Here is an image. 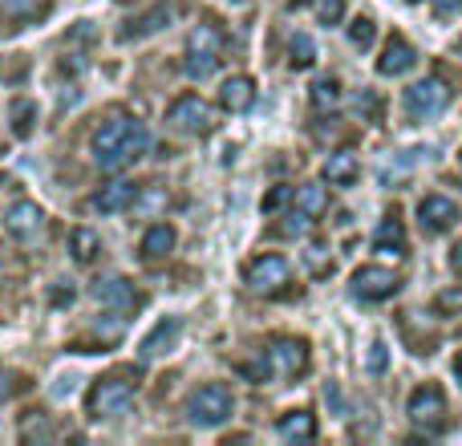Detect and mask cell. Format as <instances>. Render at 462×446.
I'll use <instances>...</instances> for the list:
<instances>
[{"mask_svg":"<svg viewBox=\"0 0 462 446\" xmlns=\"http://www.w3.org/2000/svg\"><path fill=\"white\" fill-rule=\"evenodd\" d=\"M167 122L175 130H183V135H208V130L216 126V110H211L199 94H183L179 102H171Z\"/></svg>","mask_w":462,"mask_h":446,"instance_id":"8992f818","label":"cell"},{"mask_svg":"<svg viewBox=\"0 0 462 446\" xmlns=\"http://www.w3.org/2000/svg\"><path fill=\"white\" fill-rule=\"evenodd\" d=\"M296 208L309 211L312 219L325 216V211H328V191H325L320 183H304V187H296Z\"/></svg>","mask_w":462,"mask_h":446,"instance_id":"ffe728a7","label":"cell"},{"mask_svg":"<svg viewBox=\"0 0 462 446\" xmlns=\"http://www.w3.org/2000/svg\"><path fill=\"white\" fill-rule=\"evenodd\" d=\"M361 175V163H357V154H349V151H337V154H328V163H325V179L333 187H349L353 179Z\"/></svg>","mask_w":462,"mask_h":446,"instance_id":"2e32d148","label":"cell"},{"mask_svg":"<svg viewBox=\"0 0 462 446\" xmlns=\"http://www.w3.org/2000/svg\"><path fill=\"white\" fill-rule=\"evenodd\" d=\"M191 53H219V29L216 24H199V29L191 33Z\"/></svg>","mask_w":462,"mask_h":446,"instance_id":"484cf974","label":"cell"},{"mask_svg":"<svg viewBox=\"0 0 462 446\" xmlns=\"http://www.w3.org/2000/svg\"><path fill=\"white\" fill-rule=\"evenodd\" d=\"M374 244L382 247V252H390V247H393V252L402 256V252H406V231H402L398 219H385L382 228H377V239H374Z\"/></svg>","mask_w":462,"mask_h":446,"instance_id":"7402d4cb","label":"cell"},{"mask_svg":"<svg viewBox=\"0 0 462 446\" xmlns=\"http://www.w3.org/2000/svg\"><path fill=\"white\" fill-rule=\"evenodd\" d=\"M447 106H450V89L442 78H422L406 89V110H410V118H418V122L442 114Z\"/></svg>","mask_w":462,"mask_h":446,"instance_id":"5b68a950","label":"cell"},{"mask_svg":"<svg viewBox=\"0 0 462 446\" xmlns=\"http://www.w3.org/2000/svg\"><path fill=\"white\" fill-rule=\"evenodd\" d=\"M414 65H418L414 45H410L406 37H390L382 49V61H377V73H382V78H402V73H410Z\"/></svg>","mask_w":462,"mask_h":446,"instance_id":"8fae6325","label":"cell"},{"mask_svg":"<svg viewBox=\"0 0 462 446\" xmlns=\"http://www.w3.org/2000/svg\"><path fill=\"white\" fill-rule=\"evenodd\" d=\"M288 61H292V70H309V65L317 61V45H312V37L296 33L292 45H288Z\"/></svg>","mask_w":462,"mask_h":446,"instance_id":"603a6c76","label":"cell"},{"mask_svg":"<svg viewBox=\"0 0 462 446\" xmlns=\"http://www.w3.org/2000/svg\"><path fill=\"white\" fill-rule=\"evenodd\" d=\"M418 223H422L426 236H442V231H450L458 223V203L447 200V195H426L418 203Z\"/></svg>","mask_w":462,"mask_h":446,"instance_id":"9c48e42d","label":"cell"},{"mask_svg":"<svg viewBox=\"0 0 462 446\" xmlns=\"http://www.w3.org/2000/svg\"><path fill=\"white\" fill-rule=\"evenodd\" d=\"M374 110H377V98L374 94H361L357 98V114H369V118H374Z\"/></svg>","mask_w":462,"mask_h":446,"instance_id":"f35d334b","label":"cell"},{"mask_svg":"<svg viewBox=\"0 0 462 446\" xmlns=\"http://www.w3.org/2000/svg\"><path fill=\"white\" fill-rule=\"evenodd\" d=\"M276 434L284 442H309V439H317V423H312V414H304V410H292V414H284L276 423Z\"/></svg>","mask_w":462,"mask_h":446,"instance_id":"9a60e30c","label":"cell"},{"mask_svg":"<svg viewBox=\"0 0 462 446\" xmlns=\"http://www.w3.org/2000/svg\"><path fill=\"white\" fill-rule=\"evenodd\" d=\"M69 252H73V260L78 264H89L97 252H102V239H97L89 228H73L69 231Z\"/></svg>","mask_w":462,"mask_h":446,"instance_id":"44dd1931","label":"cell"},{"mask_svg":"<svg viewBox=\"0 0 462 446\" xmlns=\"http://www.w3.org/2000/svg\"><path fill=\"white\" fill-rule=\"evenodd\" d=\"M244 280H247V288H252V293L276 296V293H284L288 280H292V264H288L284 256H272L268 252V256H260V260L247 264Z\"/></svg>","mask_w":462,"mask_h":446,"instance_id":"3957f363","label":"cell"},{"mask_svg":"<svg viewBox=\"0 0 462 446\" xmlns=\"http://www.w3.org/2000/svg\"><path fill=\"white\" fill-rule=\"evenodd\" d=\"M171 21V8L167 5H159L154 13H146L143 21L134 24V29H126V37H146V33H154V29H162V24Z\"/></svg>","mask_w":462,"mask_h":446,"instance_id":"4316f807","label":"cell"},{"mask_svg":"<svg viewBox=\"0 0 462 446\" xmlns=\"http://www.w3.org/2000/svg\"><path fill=\"white\" fill-rule=\"evenodd\" d=\"M439 309L442 312H458L462 309V288H450V293L439 296Z\"/></svg>","mask_w":462,"mask_h":446,"instance_id":"d590c367","label":"cell"},{"mask_svg":"<svg viewBox=\"0 0 462 446\" xmlns=\"http://www.w3.org/2000/svg\"><path fill=\"white\" fill-rule=\"evenodd\" d=\"M179 333H183V321H179V317L162 321V325L143 341V358H159V353H167L171 345L179 341Z\"/></svg>","mask_w":462,"mask_h":446,"instance_id":"e0dca14e","label":"cell"},{"mask_svg":"<svg viewBox=\"0 0 462 446\" xmlns=\"http://www.w3.org/2000/svg\"><path fill=\"white\" fill-rule=\"evenodd\" d=\"M171 247H175V228H167V223H154V228L143 236V256L146 260H162Z\"/></svg>","mask_w":462,"mask_h":446,"instance_id":"d6986e66","label":"cell"},{"mask_svg":"<svg viewBox=\"0 0 462 446\" xmlns=\"http://www.w3.org/2000/svg\"><path fill=\"white\" fill-rule=\"evenodd\" d=\"M450 268H455V272H458V276H462V239H458V244H455V252H450Z\"/></svg>","mask_w":462,"mask_h":446,"instance_id":"ab89813d","label":"cell"},{"mask_svg":"<svg viewBox=\"0 0 462 446\" xmlns=\"http://www.w3.org/2000/svg\"><path fill=\"white\" fill-rule=\"evenodd\" d=\"M337 102H341V86H337V78H320L317 86H312V106H317V110H333Z\"/></svg>","mask_w":462,"mask_h":446,"instance_id":"d4e9b609","label":"cell"},{"mask_svg":"<svg viewBox=\"0 0 462 446\" xmlns=\"http://www.w3.org/2000/svg\"><path fill=\"white\" fill-rule=\"evenodd\" d=\"M462 8V0H434V13L439 16H450V13H458Z\"/></svg>","mask_w":462,"mask_h":446,"instance_id":"74e56055","label":"cell"},{"mask_svg":"<svg viewBox=\"0 0 462 446\" xmlns=\"http://www.w3.org/2000/svg\"><path fill=\"white\" fill-rule=\"evenodd\" d=\"M268 358H272V366L280 369V374H304L309 369V345L304 341H276L268 349Z\"/></svg>","mask_w":462,"mask_h":446,"instance_id":"4fadbf2b","label":"cell"},{"mask_svg":"<svg viewBox=\"0 0 462 446\" xmlns=\"http://www.w3.org/2000/svg\"><path fill=\"white\" fill-rule=\"evenodd\" d=\"M5 228L13 231L16 239H37L41 228H45V211H41L37 203L21 200V203H13V208L5 211Z\"/></svg>","mask_w":462,"mask_h":446,"instance_id":"30bf717a","label":"cell"},{"mask_svg":"<svg viewBox=\"0 0 462 446\" xmlns=\"http://www.w3.org/2000/svg\"><path fill=\"white\" fill-rule=\"evenodd\" d=\"M219 102L227 106V110H247V106L255 102V86L252 78H227L224 89H219Z\"/></svg>","mask_w":462,"mask_h":446,"instance_id":"ac0fdd59","label":"cell"},{"mask_svg":"<svg viewBox=\"0 0 462 446\" xmlns=\"http://www.w3.org/2000/svg\"><path fill=\"white\" fill-rule=\"evenodd\" d=\"M442 414H447V394H442L439 386H418V390L410 394V418H414L418 426L439 431Z\"/></svg>","mask_w":462,"mask_h":446,"instance_id":"ba28073f","label":"cell"},{"mask_svg":"<svg viewBox=\"0 0 462 446\" xmlns=\"http://www.w3.org/2000/svg\"><path fill=\"white\" fill-rule=\"evenodd\" d=\"M216 70H219V53H191V49H187V78L203 81Z\"/></svg>","mask_w":462,"mask_h":446,"instance_id":"cb8c5ba5","label":"cell"},{"mask_svg":"<svg viewBox=\"0 0 462 446\" xmlns=\"http://www.w3.org/2000/svg\"><path fill=\"white\" fill-rule=\"evenodd\" d=\"M288 200H292V187H272V191L263 195V211H268V216H272V211H280Z\"/></svg>","mask_w":462,"mask_h":446,"instance_id":"836d02e7","label":"cell"},{"mask_svg":"<svg viewBox=\"0 0 462 446\" xmlns=\"http://www.w3.org/2000/svg\"><path fill=\"white\" fill-rule=\"evenodd\" d=\"M134 200H138V187L126 183V179H118V183H106L102 191L89 200V208L102 211V216H114V211H126Z\"/></svg>","mask_w":462,"mask_h":446,"instance_id":"7c38bea8","label":"cell"},{"mask_svg":"<svg viewBox=\"0 0 462 446\" xmlns=\"http://www.w3.org/2000/svg\"><path fill=\"white\" fill-rule=\"evenodd\" d=\"M385 366H390V349H385V341H374L369 345V361H365V369L369 374H385Z\"/></svg>","mask_w":462,"mask_h":446,"instance_id":"f546056e","label":"cell"},{"mask_svg":"<svg viewBox=\"0 0 462 446\" xmlns=\"http://www.w3.org/2000/svg\"><path fill=\"white\" fill-rule=\"evenodd\" d=\"M309 8L320 24H337L345 16V0H309Z\"/></svg>","mask_w":462,"mask_h":446,"instance_id":"83f0119b","label":"cell"},{"mask_svg":"<svg viewBox=\"0 0 462 446\" xmlns=\"http://www.w3.org/2000/svg\"><path fill=\"white\" fill-rule=\"evenodd\" d=\"M236 5H244V0H236Z\"/></svg>","mask_w":462,"mask_h":446,"instance_id":"b9f144b4","label":"cell"},{"mask_svg":"<svg viewBox=\"0 0 462 446\" xmlns=\"http://www.w3.org/2000/svg\"><path fill=\"white\" fill-rule=\"evenodd\" d=\"M304 260H309V268L317 272V276H325V272L333 268V260H328V247H325V244H312L309 252H304Z\"/></svg>","mask_w":462,"mask_h":446,"instance_id":"4dcf8cb0","label":"cell"},{"mask_svg":"<svg viewBox=\"0 0 462 446\" xmlns=\"http://www.w3.org/2000/svg\"><path fill=\"white\" fill-rule=\"evenodd\" d=\"M94 296H97L102 304H114V309H130V304L138 301L134 284H130V280H122V276H106V280H97V284H94Z\"/></svg>","mask_w":462,"mask_h":446,"instance_id":"5bb4252c","label":"cell"},{"mask_svg":"<svg viewBox=\"0 0 462 446\" xmlns=\"http://www.w3.org/2000/svg\"><path fill=\"white\" fill-rule=\"evenodd\" d=\"M134 402V386L122 382V377H102V382L89 390V418H118L126 414V406Z\"/></svg>","mask_w":462,"mask_h":446,"instance_id":"277c9868","label":"cell"},{"mask_svg":"<svg viewBox=\"0 0 462 446\" xmlns=\"http://www.w3.org/2000/svg\"><path fill=\"white\" fill-rule=\"evenodd\" d=\"M32 114H37V110H32V102H16V106H13V118H16V122H13V130H16L21 138L32 130Z\"/></svg>","mask_w":462,"mask_h":446,"instance_id":"1f68e13d","label":"cell"},{"mask_svg":"<svg viewBox=\"0 0 462 446\" xmlns=\"http://www.w3.org/2000/svg\"><path fill=\"white\" fill-rule=\"evenodd\" d=\"M402 288V276L393 268H382V264H365V268L353 272V293L365 296V301H385Z\"/></svg>","mask_w":462,"mask_h":446,"instance_id":"52a82bcc","label":"cell"},{"mask_svg":"<svg viewBox=\"0 0 462 446\" xmlns=\"http://www.w3.org/2000/svg\"><path fill=\"white\" fill-rule=\"evenodd\" d=\"M455 377H458V382H462V358L455 361Z\"/></svg>","mask_w":462,"mask_h":446,"instance_id":"60d3db41","label":"cell"},{"mask_svg":"<svg viewBox=\"0 0 462 446\" xmlns=\"http://www.w3.org/2000/svg\"><path fill=\"white\" fill-rule=\"evenodd\" d=\"M143 151H146V130L138 122H130L126 114H110L94 130V159L102 171H118L122 163L138 159Z\"/></svg>","mask_w":462,"mask_h":446,"instance_id":"6da1fadb","label":"cell"},{"mask_svg":"<svg viewBox=\"0 0 462 446\" xmlns=\"http://www.w3.org/2000/svg\"><path fill=\"white\" fill-rule=\"evenodd\" d=\"M309 228H312V216L309 211H296V216H288V223H280V236H304Z\"/></svg>","mask_w":462,"mask_h":446,"instance_id":"d6a6232c","label":"cell"},{"mask_svg":"<svg viewBox=\"0 0 462 446\" xmlns=\"http://www.w3.org/2000/svg\"><path fill=\"white\" fill-rule=\"evenodd\" d=\"M21 431H24V439H32V434H41V439H49V423H45V418H37V423H32V418H24V426H21Z\"/></svg>","mask_w":462,"mask_h":446,"instance_id":"8d00e7d4","label":"cell"},{"mask_svg":"<svg viewBox=\"0 0 462 446\" xmlns=\"http://www.w3.org/2000/svg\"><path fill=\"white\" fill-rule=\"evenodd\" d=\"M239 374L255 377V382H268V374H272V358H260V361H252V366H239Z\"/></svg>","mask_w":462,"mask_h":446,"instance_id":"e575fe53","label":"cell"},{"mask_svg":"<svg viewBox=\"0 0 462 446\" xmlns=\"http://www.w3.org/2000/svg\"><path fill=\"white\" fill-rule=\"evenodd\" d=\"M231 410H236V398H231V390H227L224 382L203 386V390H195L191 402H187V418H191L195 426H219V423H227Z\"/></svg>","mask_w":462,"mask_h":446,"instance_id":"7a4b0ae2","label":"cell"},{"mask_svg":"<svg viewBox=\"0 0 462 446\" xmlns=\"http://www.w3.org/2000/svg\"><path fill=\"white\" fill-rule=\"evenodd\" d=\"M349 41L357 49H369L374 45V21H369V16H357V21L349 24Z\"/></svg>","mask_w":462,"mask_h":446,"instance_id":"f1b7e54d","label":"cell"}]
</instances>
